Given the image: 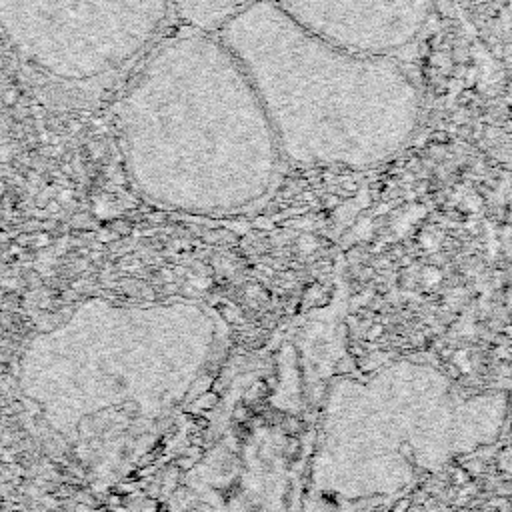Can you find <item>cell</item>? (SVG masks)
I'll use <instances>...</instances> for the list:
<instances>
[{
	"label": "cell",
	"mask_w": 512,
	"mask_h": 512,
	"mask_svg": "<svg viewBox=\"0 0 512 512\" xmlns=\"http://www.w3.org/2000/svg\"><path fill=\"white\" fill-rule=\"evenodd\" d=\"M174 16L186 26L216 32L248 0H168Z\"/></svg>",
	"instance_id": "3957f363"
},
{
	"label": "cell",
	"mask_w": 512,
	"mask_h": 512,
	"mask_svg": "<svg viewBox=\"0 0 512 512\" xmlns=\"http://www.w3.org/2000/svg\"><path fill=\"white\" fill-rule=\"evenodd\" d=\"M308 32L342 48L388 56L414 44L438 0H270Z\"/></svg>",
	"instance_id": "7a4b0ae2"
},
{
	"label": "cell",
	"mask_w": 512,
	"mask_h": 512,
	"mask_svg": "<svg viewBox=\"0 0 512 512\" xmlns=\"http://www.w3.org/2000/svg\"><path fill=\"white\" fill-rule=\"evenodd\" d=\"M172 18L168 0H0V30L18 54L62 80L120 70Z\"/></svg>",
	"instance_id": "6da1fadb"
}]
</instances>
